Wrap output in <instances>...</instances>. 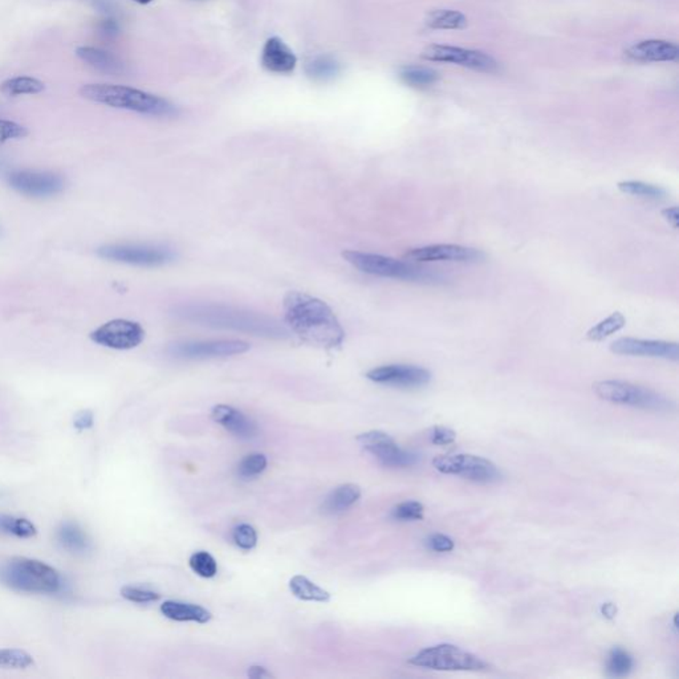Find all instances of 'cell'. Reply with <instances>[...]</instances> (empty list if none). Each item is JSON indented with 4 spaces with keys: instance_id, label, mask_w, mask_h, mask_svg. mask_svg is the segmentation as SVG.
I'll return each instance as SVG.
<instances>
[{
    "instance_id": "obj_1",
    "label": "cell",
    "mask_w": 679,
    "mask_h": 679,
    "mask_svg": "<svg viewBox=\"0 0 679 679\" xmlns=\"http://www.w3.org/2000/svg\"><path fill=\"white\" fill-rule=\"evenodd\" d=\"M287 327L305 343L334 349L345 340V331L332 308L323 300L291 291L283 300Z\"/></svg>"
},
{
    "instance_id": "obj_2",
    "label": "cell",
    "mask_w": 679,
    "mask_h": 679,
    "mask_svg": "<svg viewBox=\"0 0 679 679\" xmlns=\"http://www.w3.org/2000/svg\"><path fill=\"white\" fill-rule=\"evenodd\" d=\"M176 312L182 320L211 328L233 329L265 339L280 340L288 336L287 329L275 319L226 305H182L177 308Z\"/></svg>"
},
{
    "instance_id": "obj_3",
    "label": "cell",
    "mask_w": 679,
    "mask_h": 679,
    "mask_svg": "<svg viewBox=\"0 0 679 679\" xmlns=\"http://www.w3.org/2000/svg\"><path fill=\"white\" fill-rule=\"evenodd\" d=\"M79 92L85 100L103 104L111 108L153 117H174L178 114L176 107L165 99L136 88L112 84H85L80 88Z\"/></svg>"
},
{
    "instance_id": "obj_4",
    "label": "cell",
    "mask_w": 679,
    "mask_h": 679,
    "mask_svg": "<svg viewBox=\"0 0 679 679\" xmlns=\"http://www.w3.org/2000/svg\"><path fill=\"white\" fill-rule=\"evenodd\" d=\"M0 581L11 589L53 595L63 589V579L53 566L40 560L15 557L0 568Z\"/></svg>"
},
{
    "instance_id": "obj_5",
    "label": "cell",
    "mask_w": 679,
    "mask_h": 679,
    "mask_svg": "<svg viewBox=\"0 0 679 679\" xmlns=\"http://www.w3.org/2000/svg\"><path fill=\"white\" fill-rule=\"evenodd\" d=\"M343 257L357 270L369 275L381 278L397 279V280L421 281L430 283L438 281L439 275L430 270L418 267L415 263L393 259L383 255L367 254L359 251H343Z\"/></svg>"
},
{
    "instance_id": "obj_6",
    "label": "cell",
    "mask_w": 679,
    "mask_h": 679,
    "mask_svg": "<svg viewBox=\"0 0 679 679\" xmlns=\"http://www.w3.org/2000/svg\"><path fill=\"white\" fill-rule=\"evenodd\" d=\"M593 391L604 401L624 405V407L653 410V412H667L675 407V404L662 394L643 386L627 383V381H598L593 385Z\"/></svg>"
},
{
    "instance_id": "obj_7",
    "label": "cell",
    "mask_w": 679,
    "mask_h": 679,
    "mask_svg": "<svg viewBox=\"0 0 679 679\" xmlns=\"http://www.w3.org/2000/svg\"><path fill=\"white\" fill-rule=\"evenodd\" d=\"M409 664L441 672H482L488 667L479 657L449 643L418 651L409 659Z\"/></svg>"
},
{
    "instance_id": "obj_8",
    "label": "cell",
    "mask_w": 679,
    "mask_h": 679,
    "mask_svg": "<svg viewBox=\"0 0 679 679\" xmlns=\"http://www.w3.org/2000/svg\"><path fill=\"white\" fill-rule=\"evenodd\" d=\"M433 466L442 474L458 475L472 482L491 483L501 478V472L493 462L471 454L438 456L434 459Z\"/></svg>"
},
{
    "instance_id": "obj_9",
    "label": "cell",
    "mask_w": 679,
    "mask_h": 679,
    "mask_svg": "<svg viewBox=\"0 0 679 679\" xmlns=\"http://www.w3.org/2000/svg\"><path fill=\"white\" fill-rule=\"evenodd\" d=\"M98 255L109 262L138 267H158L173 260L170 249L147 244H108L98 249Z\"/></svg>"
},
{
    "instance_id": "obj_10",
    "label": "cell",
    "mask_w": 679,
    "mask_h": 679,
    "mask_svg": "<svg viewBox=\"0 0 679 679\" xmlns=\"http://www.w3.org/2000/svg\"><path fill=\"white\" fill-rule=\"evenodd\" d=\"M249 343L241 340L185 341L169 346V353L176 359H206L246 353Z\"/></svg>"
},
{
    "instance_id": "obj_11",
    "label": "cell",
    "mask_w": 679,
    "mask_h": 679,
    "mask_svg": "<svg viewBox=\"0 0 679 679\" xmlns=\"http://www.w3.org/2000/svg\"><path fill=\"white\" fill-rule=\"evenodd\" d=\"M421 58L436 63L458 64L480 72L498 71V63L480 51L466 50L453 45L433 44L422 51Z\"/></svg>"
},
{
    "instance_id": "obj_12",
    "label": "cell",
    "mask_w": 679,
    "mask_h": 679,
    "mask_svg": "<svg viewBox=\"0 0 679 679\" xmlns=\"http://www.w3.org/2000/svg\"><path fill=\"white\" fill-rule=\"evenodd\" d=\"M357 441L367 452L373 454L383 466L402 469V467L415 466L418 462L417 454L402 450L396 441L383 431H367L359 436Z\"/></svg>"
},
{
    "instance_id": "obj_13",
    "label": "cell",
    "mask_w": 679,
    "mask_h": 679,
    "mask_svg": "<svg viewBox=\"0 0 679 679\" xmlns=\"http://www.w3.org/2000/svg\"><path fill=\"white\" fill-rule=\"evenodd\" d=\"M145 339V331L136 321L117 320L108 321L100 328L91 334V340L106 348L128 351L136 348Z\"/></svg>"
},
{
    "instance_id": "obj_14",
    "label": "cell",
    "mask_w": 679,
    "mask_h": 679,
    "mask_svg": "<svg viewBox=\"0 0 679 679\" xmlns=\"http://www.w3.org/2000/svg\"><path fill=\"white\" fill-rule=\"evenodd\" d=\"M367 377L380 385L394 386V388H422L431 380V373L425 367L415 365H383L375 367L367 373Z\"/></svg>"
},
{
    "instance_id": "obj_15",
    "label": "cell",
    "mask_w": 679,
    "mask_h": 679,
    "mask_svg": "<svg viewBox=\"0 0 679 679\" xmlns=\"http://www.w3.org/2000/svg\"><path fill=\"white\" fill-rule=\"evenodd\" d=\"M404 257L409 262L415 263H477L485 259L486 257L480 249L461 246V244H430V246L407 249Z\"/></svg>"
},
{
    "instance_id": "obj_16",
    "label": "cell",
    "mask_w": 679,
    "mask_h": 679,
    "mask_svg": "<svg viewBox=\"0 0 679 679\" xmlns=\"http://www.w3.org/2000/svg\"><path fill=\"white\" fill-rule=\"evenodd\" d=\"M8 184L27 197L47 198L64 190V179L48 171H15L8 177Z\"/></svg>"
},
{
    "instance_id": "obj_17",
    "label": "cell",
    "mask_w": 679,
    "mask_h": 679,
    "mask_svg": "<svg viewBox=\"0 0 679 679\" xmlns=\"http://www.w3.org/2000/svg\"><path fill=\"white\" fill-rule=\"evenodd\" d=\"M611 351L622 356L653 357V359H670V361L679 359V345L673 341L622 337L612 343Z\"/></svg>"
},
{
    "instance_id": "obj_18",
    "label": "cell",
    "mask_w": 679,
    "mask_h": 679,
    "mask_svg": "<svg viewBox=\"0 0 679 679\" xmlns=\"http://www.w3.org/2000/svg\"><path fill=\"white\" fill-rule=\"evenodd\" d=\"M625 55L637 63H665L677 60L679 50L677 45L667 40H643L628 48Z\"/></svg>"
},
{
    "instance_id": "obj_19",
    "label": "cell",
    "mask_w": 679,
    "mask_h": 679,
    "mask_svg": "<svg viewBox=\"0 0 679 679\" xmlns=\"http://www.w3.org/2000/svg\"><path fill=\"white\" fill-rule=\"evenodd\" d=\"M296 64V56L283 40L273 36L265 42L262 52V66L268 72L280 75L291 74Z\"/></svg>"
},
{
    "instance_id": "obj_20",
    "label": "cell",
    "mask_w": 679,
    "mask_h": 679,
    "mask_svg": "<svg viewBox=\"0 0 679 679\" xmlns=\"http://www.w3.org/2000/svg\"><path fill=\"white\" fill-rule=\"evenodd\" d=\"M213 420L226 429L228 433L241 439H252L257 436V426L243 413L228 405H217L213 409Z\"/></svg>"
},
{
    "instance_id": "obj_21",
    "label": "cell",
    "mask_w": 679,
    "mask_h": 679,
    "mask_svg": "<svg viewBox=\"0 0 679 679\" xmlns=\"http://www.w3.org/2000/svg\"><path fill=\"white\" fill-rule=\"evenodd\" d=\"M76 56L92 68L108 75H120L125 72L122 61L108 51L96 47L76 48Z\"/></svg>"
},
{
    "instance_id": "obj_22",
    "label": "cell",
    "mask_w": 679,
    "mask_h": 679,
    "mask_svg": "<svg viewBox=\"0 0 679 679\" xmlns=\"http://www.w3.org/2000/svg\"><path fill=\"white\" fill-rule=\"evenodd\" d=\"M161 612L166 619L178 622L193 621L198 622V624H206L213 617L210 612L203 606L181 603V601H165L161 605Z\"/></svg>"
},
{
    "instance_id": "obj_23",
    "label": "cell",
    "mask_w": 679,
    "mask_h": 679,
    "mask_svg": "<svg viewBox=\"0 0 679 679\" xmlns=\"http://www.w3.org/2000/svg\"><path fill=\"white\" fill-rule=\"evenodd\" d=\"M56 539L66 551L72 552V554H85L91 549V541L88 539L87 533L76 523H63L58 528Z\"/></svg>"
},
{
    "instance_id": "obj_24",
    "label": "cell",
    "mask_w": 679,
    "mask_h": 679,
    "mask_svg": "<svg viewBox=\"0 0 679 679\" xmlns=\"http://www.w3.org/2000/svg\"><path fill=\"white\" fill-rule=\"evenodd\" d=\"M361 498V491L354 485H343L335 488L324 501V511L328 514H341L353 507Z\"/></svg>"
},
{
    "instance_id": "obj_25",
    "label": "cell",
    "mask_w": 679,
    "mask_h": 679,
    "mask_svg": "<svg viewBox=\"0 0 679 679\" xmlns=\"http://www.w3.org/2000/svg\"><path fill=\"white\" fill-rule=\"evenodd\" d=\"M340 64L329 55L316 56L305 64V74L315 82H328L340 74Z\"/></svg>"
},
{
    "instance_id": "obj_26",
    "label": "cell",
    "mask_w": 679,
    "mask_h": 679,
    "mask_svg": "<svg viewBox=\"0 0 679 679\" xmlns=\"http://www.w3.org/2000/svg\"><path fill=\"white\" fill-rule=\"evenodd\" d=\"M289 589H291L292 595L295 597L300 598L303 601L327 603L331 598V595L327 590L318 587L315 582L311 581V580L304 576L292 577L291 581H289Z\"/></svg>"
},
{
    "instance_id": "obj_27",
    "label": "cell",
    "mask_w": 679,
    "mask_h": 679,
    "mask_svg": "<svg viewBox=\"0 0 679 679\" xmlns=\"http://www.w3.org/2000/svg\"><path fill=\"white\" fill-rule=\"evenodd\" d=\"M45 90L44 83L29 76H18L5 80L0 84V92L16 98L23 95H39Z\"/></svg>"
},
{
    "instance_id": "obj_28",
    "label": "cell",
    "mask_w": 679,
    "mask_h": 679,
    "mask_svg": "<svg viewBox=\"0 0 679 679\" xmlns=\"http://www.w3.org/2000/svg\"><path fill=\"white\" fill-rule=\"evenodd\" d=\"M426 24L433 29H463L469 20L455 10H434L429 12Z\"/></svg>"
},
{
    "instance_id": "obj_29",
    "label": "cell",
    "mask_w": 679,
    "mask_h": 679,
    "mask_svg": "<svg viewBox=\"0 0 679 679\" xmlns=\"http://www.w3.org/2000/svg\"><path fill=\"white\" fill-rule=\"evenodd\" d=\"M399 77L405 84L413 88H428L439 80L438 72L425 67H405L399 72Z\"/></svg>"
},
{
    "instance_id": "obj_30",
    "label": "cell",
    "mask_w": 679,
    "mask_h": 679,
    "mask_svg": "<svg viewBox=\"0 0 679 679\" xmlns=\"http://www.w3.org/2000/svg\"><path fill=\"white\" fill-rule=\"evenodd\" d=\"M0 533L19 539H29L36 535L37 530L34 523L29 522L28 519L0 515Z\"/></svg>"
},
{
    "instance_id": "obj_31",
    "label": "cell",
    "mask_w": 679,
    "mask_h": 679,
    "mask_svg": "<svg viewBox=\"0 0 679 679\" xmlns=\"http://www.w3.org/2000/svg\"><path fill=\"white\" fill-rule=\"evenodd\" d=\"M627 326V319L621 312H613L608 318L601 320L600 323L596 324L595 327L587 332V339L589 341L605 340L606 337L612 336V335L617 334L621 331L624 327Z\"/></svg>"
},
{
    "instance_id": "obj_32",
    "label": "cell",
    "mask_w": 679,
    "mask_h": 679,
    "mask_svg": "<svg viewBox=\"0 0 679 679\" xmlns=\"http://www.w3.org/2000/svg\"><path fill=\"white\" fill-rule=\"evenodd\" d=\"M617 187L625 194L646 198V200L659 201L667 197V192L664 187L643 181H622L619 182Z\"/></svg>"
},
{
    "instance_id": "obj_33",
    "label": "cell",
    "mask_w": 679,
    "mask_h": 679,
    "mask_svg": "<svg viewBox=\"0 0 679 679\" xmlns=\"http://www.w3.org/2000/svg\"><path fill=\"white\" fill-rule=\"evenodd\" d=\"M608 673L613 677H625L633 669V659L627 651L621 648L612 649L606 665Z\"/></svg>"
},
{
    "instance_id": "obj_34",
    "label": "cell",
    "mask_w": 679,
    "mask_h": 679,
    "mask_svg": "<svg viewBox=\"0 0 679 679\" xmlns=\"http://www.w3.org/2000/svg\"><path fill=\"white\" fill-rule=\"evenodd\" d=\"M34 665V657L21 649H0V669H27Z\"/></svg>"
},
{
    "instance_id": "obj_35",
    "label": "cell",
    "mask_w": 679,
    "mask_h": 679,
    "mask_svg": "<svg viewBox=\"0 0 679 679\" xmlns=\"http://www.w3.org/2000/svg\"><path fill=\"white\" fill-rule=\"evenodd\" d=\"M267 467V458L263 454H251L241 459L238 466V475L241 479H254L259 477Z\"/></svg>"
},
{
    "instance_id": "obj_36",
    "label": "cell",
    "mask_w": 679,
    "mask_h": 679,
    "mask_svg": "<svg viewBox=\"0 0 679 679\" xmlns=\"http://www.w3.org/2000/svg\"><path fill=\"white\" fill-rule=\"evenodd\" d=\"M190 566H192L193 571H194L198 576L205 577V579H211V577L216 576L217 572H218V565H217L216 559L205 551L195 552V554L190 557Z\"/></svg>"
},
{
    "instance_id": "obj_37",
    "label": "cell",
    "mask_w": 679,
    "mask_h": 679,
    "mask_svg": "<svg viewBox=\"0 0 679 679\" xmlns=\"http://www.w3.org/2000/svg\"><path fill=\"white\" fill-rule=\"evenodd\" d=\"M423 511L425 509L420 501H407L394 507L391 517L399 522H415L423 519Z\"/></svg>"
},
{
    "instance_id": "obj_38",
    "label": "cell",
    "mask_w": 679,
    "mask_h": 679,
    "mask_svg": "<svg viewBox=\"0 0 679 679\" xmlns=\"http://www.w3.org/2000/svg\"><path fill=\"white\" fill-rule=\"evenodd\" d=\"M121 596L125 600L136 604H149L160 600V595L154 592V590L147 589V588L144 587H133V585L123 587L121 589Z\"/></svg>"
},
{
    "instance_id": "obj_39",
    "label": "cell",
    "mask_w": 679,
    "mask_h": 679,
    "mask_svg": "<svg viewBox=\"0 0 679 679\" xmlns=\"http://www.w3.org/2000/svg\"><path fill=\"white\" fill-rule=\"evenodd\" d=\"M233 539L236 546L241 549H244V551H251V549L257 547V531H255L252 525H239L238 527L233 528Z\"/></svg>"
},
{
    "instance_id": "obj_40",
    "label": "cell",
    "mask_w": 679,
    "mask_h": 679,
    "mask_svg": "<svg viewBox=\"0 0 679 679\" xmlns=\"http://www.w3.org/2000/svg\"><path fill=\"white\" fill-rule=\"evenodd\" d=\"M28 129L15 121L0 120V144L28 136Z\"/></svg>"
},
{
    "instance_id": "obj_41",
    "label": "cell",
    "mask_w": 679,
    "mask_h": 679,
    "mask_svg": "<svg viewBox=\"0 0 679 679\" xmlns=\"http://www.w3.org/2000/svg\"><path fill=\"white\" fill-rule=\"evenodd\" d=\"M455 438V431L452 430V429L445 428V426H436V428L431 429V444L445 446V445L453 444Z\"/></svg>"
},
{
    "instance_id": "obj_42",
    "label": "cell",
    "mask_w": 679,
    "mask_h": 679,
    "mask_svg": "<svg viewBox=\"0 0 679 679\" xmlns=\"http://www.w3.org/2000/svg\"><path fill=\"white\" fill-rule=\"evenodd\" d=\"M428 547L434 552H450L454 549V541L449 536L434 533L428 539Z\"/></svg>"
},
{
    "instance_id": "obj_43",
    "label": "cell",
    "mask_w": 679,
    "mask_h": 679,
    "mask_svg": "<svg viewBox=\"0 0 679 679\" xmlns=\"http://www.w3.org/2000/svg\"><path fill=\"white\" fill-rule=\"evenodd\" d=\"M99 31L104 37L114 39L120 34V24L115 20L114 16H106L99 24Z\"/></svg>"
},
{
    "instance_id": "obj_44",
    "label": "cell",
    "mask_w": 679,
    "mask_h": 679,
    "mask_svg": "<svg viewBox=\"0 0 679 679\" xmlns=\"http://www.w3.org/2000/svg\"><path fill=\"white\" fill-rule=\"evenodd\" d=\"M93 422H95V417H93L92 413L87 410V412H82L77 415L76 420H75V428L79 429V430H87V429L92 428Z\"/></svg>"
},
{
    "instance_id": "obj_45",
    "label": "cell",
    "mask_w": 679,
    "mask_h": 679,
    "mask_svg": "<svg viewBox=\"0 0 679 679\" xmlns=\"http://www.w3.org/2000/svg\"><path fill=\"white\" fill-rule=\"evenodd\" d=\"M662 217L669 222V225H672L673 228L677 230L679 226V211L677 206H673V208H667L665 209V210H662Z\"/></svg>"
},
{
    "instance_id": "obj_46",
    "label": "cell",
    "mask_w": 679,
    "mask_h": 679,
    "mask_svg": "<svg viewBox=\"0 0 679 679\" xmlns=\"http://www.w3.org/2000/svg\"><path fill=\"white\" fill-rule=\"evenodd\" d=\"M95 8H98L100 12H103L106 16H114V5L111 0H92Z\"/></svg>"
},
{
    "instance_id": "obj_47",
    "label": "cell",
    "mask_w": 679,
    "mask_h": 679,
    "mask_svg": "<svg viewBox=\"0 0 679 679\" xmlns=\"http://www.w3.org/2000/svg\"><path fill=\"white\" fill-rule=\"evenodd\" d=\"M249 675L251 678L271 677L270 673H267V670H265L264 667H252L251 669H249Z\"/></svg>"
},
{
    "instance_id": "obj_48",
    "label": "cell",
    "mask_w": 679,
    "mask_h": 679,
    "mask_svg": "<svg viewBox=\"0 0 679 679\" xmlns=\"http://www.w3.org/2000/svg\"><path fill=\"white\" fill-rule=\"evenodd\" d=\"M603 614L605 617H608V619H613L614 616H616V606L612 605V604H605V605L603 606Z\"/></svg>"
},
{
    "instance_id": "obj_49",
    "label": "cell",
    "mask_w": 679,
    "mask_h": 679,
    "mask_svg": "<svg viewBox=\"0 0 679 679\" xmlns=\"http://www.w3.org/2000/svg\"><path fill=\"white\" fill-rule=\"evenodd\" d=\"M134 2L138 3V4H149L153 0H134Z\"/></svg>"
}]
</instances>
